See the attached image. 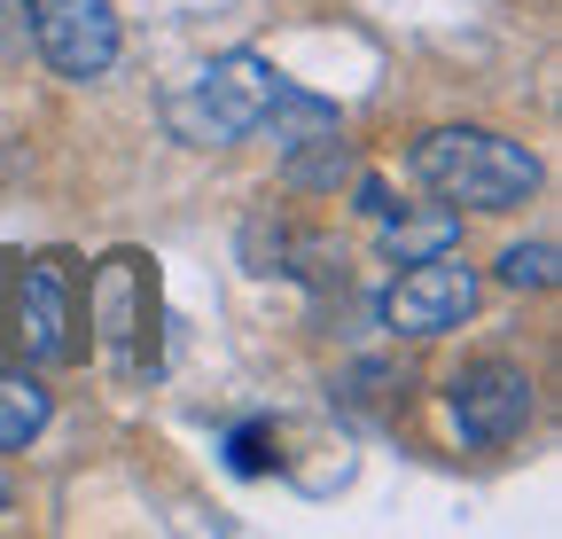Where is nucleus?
Segmentation results:
<instances>
[{
	"label": "nucleus",
	"mask_w": 562,
	"mask_h": 539,
	"mask_svg": "<svg viewBox=\"0 0 562 539\" xmlns=\"http://www.w3.org/2000/svg\"><path fill=\"white\" fill-rule=\"evenodd\" d=\"M406 172L453 212H516L539 188V157L492 125H438L406 149Z\"/></svg>",
	"instance_id": "nucleus-1"
},
{
	"label": "nucleus",
	"mask_w": 562,
	"mask_h": 539,
	"mask_svg": "<svg viewBox=\"0 0 562 539\" xmlns=\"http://www.w3.org/2000/svg\"><path fill=\"white\" fill-rule=\"evenodd\" d=\"M9 501H16V485H9V469H0V516H9Z\"/></svg>",
	"instance_id": "nucleus-12"
},
{
	"label": "nucleus",
	"mask_w": 562,
	"mask_h": 539,
	"mask_svg": "<svg viewBox=\"0 0 562 539\" xmlns=\"http://www.w3.org/2000/svg\"><path fill=\"white\" fill-rule=\"evenodd\" d=\"M32 32L63 79H102L117 63V9L110 0H32Z\"/></svg>",
	"instance_id": "nucleus-7"
},
{
	"label": "nucleus",
	"mask_w": 562,
	"mask_h": 539,
	"mask_svg": "<svg viewBox=\"0 0 562 539\" xmlns=\"http://www.w3.org/2000/svg\"><path fill=\"white\" fill-rule=\"evenodd\" d=\"M0 336L24 368H63L79 360V282L70 258H24L9 274V305H0Z\"/></svg>",
	"instance_id": "nucleus-3"
},
{
	"label": "nucleus",
	"mask_w": 562,
	"mask_h": 539,
	"mask_svg": "<svg viewBox=\"0 0 562 539\" xmlns=\"http://www.w3.org/2000/svg\"><path fill=\"white\" fill-rule=\"evenodd\" d=\"M501 282L508 290H547L554 282V243H508L501 250Z\"/></svg>",
	"instance_id": "nucleus-10"
},
{
	"label": "nucleus",
	"mask_w": 562,
	"mask_h": 539,
	"mask_svg": "<svg viewBox=\"0 0 562 539\" xmlns=\"http://www.w3.org/2000/svg\"><path fill=\"white\" fill-rule=\"evenodd\" d=\"M227 461L243 469V478H266V469H273V453H266V423H243V430L227 438Z\"/></svg>",
	"instance_id": "nucleus-11"
},
{
	"label": "nucleus",
	"mask_w": 562,
	"mask_h": 539,
	"mask_svg": "<svg viewBox=\"0 0 562 539\" xmlns=\"http://www.w3.org/2000/svg\"><path fill=\"white\" fill-rule=\"evenodd\" d=\"M273 94H281L273 63L250 55V47H227V55H211L203 71H188L165 94V125L188 149H235V142H250V133H266Z\"/></svg>",
	"instance_id": "nucleus-2"
},
{
	"label": "nucleus",
	"mask_w": 562,
	"mask_h": 539,
	"mask_svg": "<svg viewBox=\"0 0 562 539\" xmlns=\"http://www.w3.org/2000/svg\"><path fill=\"white\" fill-rule=\"evenodd\" d=\"M281 157H290V188H344V180H351V149H344V133H321V142L281 149Z\"/></svg>",
	"instance_id": "nucleus-9"
},
{
	"label": "nucleus",
	"mask_w": 562,
	"mask_h": 539,
	"mask_svg": "<svg viewBox=\"0 0 562 539\" xmlns=\"http://www.w3.org/2000/svg\"><path fill=\"white\" fill-rule=\"evenodd\" d=\"M484 305V282L461 250H430V258H406V274L383 290V321L398 336H446Z\"/></svg>",
	"instance_id": "nucleus-6"
},
{
	"label": "nucleus",
	"mask_w": 562,
	"mask_h": 539,
	"mask_svg": "<svg viewBox=\"0 0 562 539\" xmlns=\"http://www.w3.org/2000/svg\"><path fill=\"white\" fill-rule=\"evenodd\" d=\"M47 415H55L47 383H40V375H24V360H16V368H0V453L32 446V438L47 430Z\"/></svg>",
	"instance_id": "nucleus-8"
},
{
	"label": "nucleus",
	"mask_w": 562,
	"mask_h": 539,
	"mask_svg": "<svg viewBox=\"0 0 562 539\" xmlns=\"http://www.w3.org/2000/svg\"><path fill=\"white\" fill-rule=\"evenodd\" d=\"M446 423H453V438L476 446V453L516 446V438L531 430V375H524L516 360H476V368H461V375L446 383Z\"/></svg>",
	"instance_id": "nucleus-5"
},
{
	"label": "nucleus",
	"mask_w": 562,
	"mask_h": 539,
	"mask_svg": "<svg viewBox=\"0 0 562 539\" xmlns=\"http://www.w3.org/2000/svg\"><path fill=\"white\" fill-rule=\"evenodd\" d=\"M87 321H94V345L117 375L157 368V274L140 250H110L87 282Z\"/></svg>",
	"instance_id": "nucleus-4"
}]
</instances>
